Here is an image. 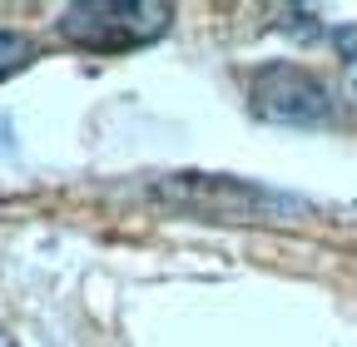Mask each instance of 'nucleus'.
I'll use <instances>...</instances> for the list:
<instances>
[{
  "label": "nucleus",
  "mask_w": 357,
  "mask_h": 347,
  "mask_svg": "<svg viewBox=\"0 0 357 347\" xmlns=\"http://www.w3.org/2000/svg\"><path fill=\"white\" fill-rule=\"evenodd\" d=\"M174 10L159 0H79V6H65L60 35L89 55H124L159 40Z\"/></svg>",
  "instance_id": "nucleus-1"
},
{
  "label": "nucleus",
  "mask_w": 357,
  "mask_h": 347,
  "mask_svg": "<svg viewBox=\"0 0 357 347\" xmlns=\"http://www.w3.org/2000/svg\"><path fill=\"white\" fill-rule=\"evenodd\" d=\"M154 199L199 213V219H283L298 213L303 199H288L278 189H258L243 179H218V174H174L154 189Z\"/></svg>",
  "instance_id": "nucleus-2"
},
{
  "label": "nucleus",
  "mask_w": 357,
  "mask_h": 347,
  "mask_svg": "<svg viewBox=\"0 0 357 347\" xmlns=\"http://www.w3.org/2000/svg\"><path fill=\"white\" fill-rule=\"evenodd\" d=\"M248 100H253V114L273 119V124H303V129H318V124H333L337 119V100L333 90L303 65H263L253 79H248Z\"/></svg>",
  "instance_id": "nucleus-3"
},
{
  "label": "nucleus",
  "mask_w": 357,
  "mask_h": 347,
  "mask_svg": "<svg viewBox=\"0 0 357 347\" xmlns=\"http://www.w3.org/2000/svg\"><path fill=\"white\" fill-rule=\"evenodd\" d=\"M30 60H35V45H30V40L15 35V30H0V79L20 75Z\"/></svg>",
  "instance_id": "nucleus-4"
},
{
  "label": "nucleus",
  "mask_w": 357,
  "mask_h": 347,
  "mask_svg": "<svg viewBox=\"0 0 357 347\" xmlns=\"http://www.w3.org/2000/svg\"><path fill=\"white\" fill-rule=\"evenodd\" d=\"M333 45H337V55H342V70H347L352 95H357V25H342V30L333 35Z\"/></svg>",
  "instance_id": "nucleus-5"
},
{
  "label": "nucleus",
  "mask_w": 357,
  "mask_h": 347,
  "mask_svg": "<svg viewBox=\"0 0 357 347\" xmlns=\"http://www.w3.org/2000/svg\"><path fill=\"white\" fill-rule=\"evenodd\" d=\"M0 347H10V337H6V332H0Z\"/></svg>",
  "instance_id": "nucleus-6"
}]
</instances>
